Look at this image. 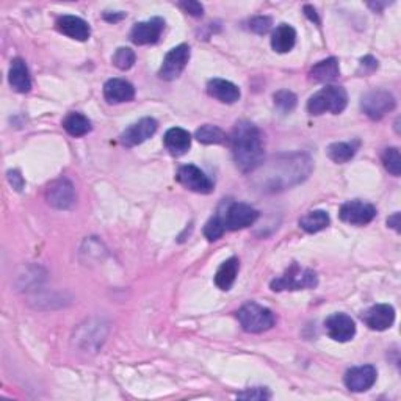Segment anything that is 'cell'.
Instances as JSON below:
<instances>
[{"mask_svg":"<svg viewBox=\"0 0 401 401\" xmlns=\"http://www.w3.org/2000/svg\"><path fill=\"white\" fill-rule=\"evenodd\" d=\"M341 74L338 70V61L331 57L326 58L323 61H318V63L312 67L309 72V79L312 81H318V84H329V81L336 80Z\"/></svg>","mask_w":401,"mask_h":401,"instance_id":"23","label":"cell"},{"mask_svg":"<svg viewBox=\"0 0 401 401\" xmlns=\"http://www.w3.org/2000/svg\"><path fill=\"white\" fill-rule=\"evenodd\" d=\"M104 98L108 104H122L135 98V88L124 79H110L104 85Z\"/></svg>","mask_w":401,"mask_h":401,"instance_id":"18","label":"cell"},{"mask_svg":"<svg viewBox=\"0 0 401 401\" xmlns=\"http://www.w3.org/2000/svg\"><path fill=\"white\" fill-rule=\"evenodd\" d=\"M10 85L15 91L18 93H29L32 90V80L29 70H27V65L22 58H15L11 61L10 74H8Z\"/></svg>","mask_w":401,"mask_h":401,"instance_id":"21","label":"cell"},{"mask_svg":"<svg viewBox=\"0 0 401 401\" xmlns=\"http://www.w3.org/2000/svg\"><path fill=\"white\" fill-rule=\"evenodd\" d=\"M318 280L314 270L303 268L298 263H291V267L285 273L271 281V290L282 291V290H303V289H314L317 287Z\"/></svg>","mask_w":401,"mask_h":401,"instance_id":"6","label":"cell"},{"mask_svg":"<svg viewBox=\"0 0 401 401\" xmlns=\"http://www.w3.org/2000/svg\"><path fill=\"white\" fill-rule=\"evenodd\" d=\"M237 318L242 324V328L246 332L259 334V332L268 331L275 326L276 318L268 308L257 303H248L237 312Z\"/></svg>","mask_w":401,"mask_h":401,"instance_id":"5","label":"cell"},{"mask_svg":"<svg viewBox=\"0 0 401 401\" xmlns=\"http://www.w3.org/2000/svg\"><path fill=\"white\" fill-rule=\"evenodd\" d=\"M328 157L336 163H346L356 155V146L351 143H332L328 147Z\"/></svg>","mask_w":401,"mask_h":401,"instance_id":"28","label":"cell"},{"mask_svg":"<svg viewBox=\"0 0 401 401\" xmlns=\"http://www.w3.org/2000/svg\"><path fill=\"white\" fill-rule=\"evenodd\" d=\"M395 98L386 90H372L361 99L362 112L373 121L383 119L387 113L395 108Z\"/></svg>","mask_w":401,"mask_h":401,"instance_id":"7","label":"cell"},{"mask_svg":"<svg viewBox=\"0 0 401 401\" xmlns=\"http://www.w3.org/2000/svg\"><path fill=\"white\" fill-rule=\"evenodd\" d=\"M112 61L118 70L127 71L131 70L135 63V52L132 49H129V47H119V49L114 52Z\"/></svg>","mask_w":401,"mask_h":401,"instance_id":"30","label":"cell"},{"mask_svg":"<svg viewBox=\"0 0 401 401\" xmlns=\"http://www.w3.org/2000/svg\"><path fill=\"white\" fill-rule=\"evenodd\" d=\"M157 131V121L154 118H143L138 122H135L131 127H127L124 132L121 133L119 141L122 146L133 147L138 146L141 143L149 140Z\"/></svg>","mask_w":401,"mask_h":401,"instance_id":"12","label":"cell"},{"mask_svg":"<svg viewBox=\"0 0 401 401\" xmlns=\"http://www.w3.org/2000/svg\"><path fill=\"white\" fill-rule=\"evenodd\" d=\"M224 232H226V228H224V224L220 220L218 215H213L212 218L207 221L206 228H204V235L207 237L209 242L218 240L220 237H223Z\"/></svg>","mask_w":401,"mask_h":401,"instance_id":"32","label":"cell"},{"mask_svg":"<svg viewBox=\"0 0 401 401\" xmlns=\"http://www.w3.org/2000/svg\"><path fill=\"white\" fill-rule=\"evenodd\" d=\"M387 224H389V228L395 229L397 232H400V213H393L389 220H387Z\"/></svg>","mask_w":401,"mask_h":401,"instance_id":"40","label":"cell"},{"mask_svg":"<svg viewBox=\"0 0 401 401\" xmlns=\"http://www.w3.org/2000/svg\"><path fill=\"white\" fill-rule=\"evenodd\" d=\"M65 131L71 135V137H84L88 132H91V121L88 119L85 114L72 112L63 119Z\"/></svg>","mask_w":401,"mask_h":401,"instance_id":"25","label":"cell"},{"mask_svg":"<svg viewBox=\"0 0 401 401\" xmlns=\"http://www.w3.org/2000/svg\"><path fill=\"white\" fill-rule=\"evenodd\" d=\"M361 66L367 67V70H369V72H372V71H375L376 67H378V60H375V58L369 55V57H365V58L361 60Z\"/></svg>","mask_w":401,"mask_h":401,"instance_id":"37","label":"cell"},{"mask_svg":"<svg viewBox=\"0 0 401 401\" xmlns=\"http://www.w3.org/2000/svg\"><path fill=\"white\" fill-rule=\"evenodd\" d=\"M237 168L242 173H254L263 163L265 147L259 127L249 121H239L228 138Z\"/></svg>","mask_w":401,"mask_h":401,"instance_id":"1","label":"cell"},{"mask_svg":"<svg viewBox=\"0 0 401 401\" xmlns=\"http://www.w3.org/2000/svg\"><path fill=\"white\" fill-rule=\"evenodd\" d=\"M304 13H305V16H308L312 22H315V24H320V19H318V15H317V11L314 6H310V5H305L304 6Z\"/></svg>","mask_w":401,"mask_h":401,"instance_id":"38","label":"cell"},{"mask_svg":"<svg viewBox=\"0 0 401 401\" xmlns=\"http://www.w3.org/2000/svg\"><path fill=\"white\" fill-rule=\"evenodd\" d=\"M378 372L373 365H361L353 367L345 373V386L348 387L351 392H365L373 387L376 383Z\"/></svg>","mask_w":401,"mask_h":401,"instance_id":"14","label":"cell"},{"mask_svg":"<svg viewBox=\"0 0 401 401\" xmlns=\"http://www.w3.org/2000/svg\"><path fill=\"white\" fill-rule=\"evenodd\" d=\"M328 336L336 342H348L356 334L355 320L346 314H332L324 322Z\"/></svg>","mask_w":401,"mask_h":401,"instance_id":"13","label":"cell"},{"mask_svg":"<svg viewBox=\"0 0 401 401\" xmlns=\"http://www.w3.org/2000/svg\"><path fill=\"white\" fill-rule=\"evenodd\" d=\"M8 182L11 183L13 188L18 190V192L24 188V179L22 176L19 174V171H8Z\"/></svg>","mask_w":401,"mask_h":401,"instance_id":"36","label":"cell"},{"mask_svg":"<svg viewBox=\"0 0 401 401\" xmlns=\"http://www.w3.org/2000/svg\"><path fill=\"white\" fill-rule=\"evenodd\" d=\"M190 60V47L187 44H180L166 53L163 60L162 67L159 71V77L162 80L171 81L180 77V74L185 70V66Z\"/></svg>","mask_w":401,"mask_h":401,"instance_id":"8","label":"cell"},{"mask_svg":"<svg viewBox=\"0 0 401 401\" xmlns=\"http://www.w3.org/2000/svg\"><path fill=\"white\" fill-rule=\"evenodd\" d=\"M329 223L331 220L328 212H324V210H314V212H309L308 215L303 216L300 220V226L308 234H317L328 228Z\"/></svg>","mask_w":401,"mask_h":401,"instance_id":"26","label":"cell"},{"mask_svg":"<svg viewBox=\"0 0 401 401\" xmlns=\"http://www.w3.org/2000/svg\"><path fill=\"white\" fill-rule=\"evenodd\" d=\"M163 143H165V147L168 149L169 154L179 157V155L185 154L190 146H192V135H190L185 129L173 127L165 133Z\"/></svg>","mask_w":401,"mask_h":401,"instance_id":"20","label":"cell"},{"mask_svg":"<svg viewBox=\"0 0 401 401\" xmlns=\"http://www.w3.org/2000/svg\"><path fill=\"white\" fill-rule=\"evenodd\" d=\"M275 105L277 107V110H281L282 113L294 112V108L296 107V96L289 90L277 91L275 94Z\"/></svg>","mask_w":401,"mask_h":401,"instance_id":"31","label":"cell"},{"mask_svg":"<svg viewBox=\"0 0 401 401\" xmlns=\"http://www.w3.org/2000/svg\"><path fill=\"white\" fill-rule=\"evenodd\" d=\"M362 322L373 331H386L395 322V309L390 304H375L364 312Z\"/></svg>","mask_w":401,"mask_h":401,"instance_id":"16","label":"cell"},{"mask_svg":"<svg viewBox=\"0 0 401 401\" xmlns=\"http://www.w3.org/2000/svg\"><path fill=\"white\" fill-rule=\"evenodd\" d=\"M179 6L187 15L193 18H201L204 15V6L199 2H195V0H185V2H180Z\"/></svg>","mask_w":401,"mask_h":401,"instance_id":"35","label":"cell"},{"mask_svg":"<svg viewBox=\"0 0 401 401\" xmlns=\"http://www.w3.org/2000/svg\"><path fill=\"white\" fill-rule=\"evenodd\" d=\"M341 220L353 224V226H365V224L372 223L376 216V209L372 206L370 202H365L361 199L348 201L341 207Z\"/></svg>","mask_w":401,"mask_h":401,"instance_id":"9","label":"cell"},{"mask_svg":"<svg viewBox=\"0 0 401 401\" xmlns=\"http://www.w3.org/2000/svg\"><path fill=\"white\" fill-rule=\"evenodd\" d=\"M242 400H270L271 393L265 387H253V389H246L244 392L237 395Z\"/></svg>","mask_w":401,"mask_h":401,"instance_id":"33","label":"cell"},{"mask_svg":"<svg viewBox=\"0 0 401 401\" xmlns=\"http://www.w3.org/2000/svg\"><path fill=\"white\" fill-rule=\"evenodd\" d=\"M55 25L60 33H63V35L77 41H86L91 35V29L86 20L77 16H71V15L60 16L57 19Z\"/></svg>","mask_w":401,"mask_h":401,"instance_id":"17","label":"cell"},{"mask_svg":"<svg viewBox=\"0 0 401 401\" xmlns=\"http://www.w3.org/2000/svg\"><path fill=\"white\" fill-rule=\"evenodd\" d=\"M346 104H348V94H346L343 86L328 85L317 91L314 96L308 100V112L312 117H318L326 112L338 114L342 113Z\"/></svg>","mask_w":401,"mask_h":401,"instance_id":"3","label":"cell"},{"mask_svg":"<svg viewBox=\"0 0 401 401\" xmlns=\"http://www.w3.org/2000/svg\"><path fill=\"white\" fill-rule=\"evenodd\" d=\"M296 44V32L289 24H281L271 35V47L277 53H287Z\"/></svg>","mask_w":401,"mask_h":401,"instance_id":"22","label":"cell"},{"mask_svg":"<svg viewBox=\"0 0 401 401\" xmlns=\"http://www.w3.org/2000/svg\"><path fill=\"white\" fill-rule=\"evenodd\" d=\"M176 179L182 183L183 187L192 190L195 193L209 195L213 192V182L210 180L204 171L195 165H183L179 168Z\"/></svg>","mask_w":401,"mask_h":401,"instance_id":"10","label":"cell"},{"mask_svg":"<svg viewBox=\"0 0 401 401\" xmlns=\"http://www.w3.org/2000/svg\"><path fill=\"white\" fill-rule=\"evenodd\" d=\"M312 171V162L304 154L281 155L271 162L270 168L262 176L263 185L270 190H280L303 182Z\"/></svg>","mask_w":401,"mask_h":401,"instance_id":"2","label":"cell"},{"mask_svg":"<svg viewBox=\"0 0 401 401\" xmlns=\"http://www.w3.org/2000/svg\"><path fill=\"white\" fill-rule=\"evenodd\" d=\"M46 199L52 207L58 210H70L76 204L74 185L67 179H58L52 182L46 192Z\"/></svg>","mask_w":401,"mask_h":401,"instance_id":"11","label":"cell"},{"mask_svg":"<svg viewBox=\"0 0 401 401\" xmlns=\"http://www.w3.org/2000/svg\"><path fill=\"white\" fill-rule=\"evenodd\" d=\"M215 215L220 216L226 230L244 229L251 226V224H254L256 220L259 218V212L254 207H251L244 202H235L230 199H224Z\"/></svg>","mask_w":401,"mask_h":401,"instance_id":"4","label":"cell"},{"mask_svg":"<svg viewBox=\"0 0 401 401\" xmlns=\"http://www.w3.org/2000/svg\"><path fill=\"white\" fill-rule=\"evenodd\" d=\"M239 270H240V262L237 257H230V259H228L226 262H223L215 275V284L218 285V289L229 290L232 287L237 280V275H239Z\"/></svg>","mask_w":401,"mask_h":401,"instance_id":"24","label":"cell"},{"mask_svg":"<svg viewBox=\"0 0 401 401\" xmlns=\"http://www.w3.org/2000/svg\"><path fill=\"white\" fill-rule=\"evenodd\" d=\"M126 13H104V19L108 22H118V20L124 19Z\"/></svg>","mask_w":401,"mask_h":401,"instance_id":"39","label":"cell"},{"mask_svg":"<svg viewBox=\"0 0 401 401\" xmlns=\"http://www.w3.org/2000/svg\"><path fill=\"white\" fill-rule=\"evenodd\" d=\"M207 93L223 104H234L240 99L239 86L224 79H212L207 84Z\"/></svg>","mask_w":401,"mask_h":401,"instance_id":"19","label":"cell"},{"mask_svg":"<svg viewBox=\"0 0 401 401\" xmlns=\"http://www.w3.org/2000/svg\"><path fill=\"white\" fill-rule=\"evenodd\" d=\"M163 29H165V20L162 18H152L145 22H138L132 27L131 41L138 46L154 44L159 41Z\"/></svg>","mask_w":401,"mask_h":401,"instance_id":"15","label":"cell"},{"mask_svg":"<svg viewBox=\"0 0 401 401\" xmlns=\"http://www.w3.org/2000/svg\"><path fill=\"white\" fill-rule=\"evenodd\" d=\"M195 137L199 143H202V145H223V143L228 141L226 133H224L220 127L210 124L199 127L198 131H196Z\"/></svg>","mask_w":401,"mask_h":401,"instance_id":"27","label":"cell"},{"mask_svg":"<svg viewBox=\"0 0 401 401\" xmlns=\"http://www.w3.org/2000/svg\"><path fill=\"white\" fill-rule=\"evenodd\" d=\"M383 165L393 176L401 174V157L398 147H387L383 152Z\"/></svg>","mask_w":401,"mask_h":401,"instance_id":"29","label":"cell"},{"mask_svg":"<svg viewBox=\"0 0 401 401\" xmlns=\"http://www.w3.org/2000/svg\"><path fill=\"white\" fill-rule=\"evenodd\" d=\"M271 18L268 16H257L249 22V29L253 30L254 33H259V35H263L271 29Z\"/></svg>","mask_w":401,"mask_h":401,"instance_id":"34","label":"cell"}]
</instances>
